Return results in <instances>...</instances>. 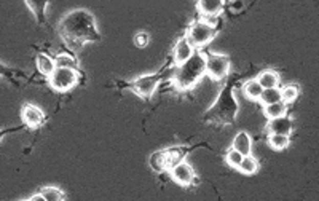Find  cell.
<instances>
[{"label":"cell","mask_w":319,"mask_h":201,"mask_svg":"<svg viewBox=\"0 0 319 201\" xmlns=\"http://www.w3.org/2000/svg\"><path fill=\"white\" fill-rule=\"evenodd\" d=\"M149 40H150V35L147 32H138L134 35V45L139 48H144L149 45Z\"/></svg>","instance_id":"28"},{"label":"cell","mask_w":319,"mask_h":201,"mask_svg":"<svg viewBox=\"0 0 319 201\" xmlns=\"http://www.w3.org/2000/svg\"><path fill=\"white\" fill-rule=\"evenodd\" d=\"M233 149L238 150L243 157L246 155H250V149H252V141H250V136L247 132L241 131L239 134H236L235 139H233Z\"/></svg>","instance_id":"13"},{"label":"cell","mask_w":319,"mask_h":201,"mask_svg":"<svg viewBox=\"0 0 319 201\" xmlns=\"http://www.w3.org/2000/svg\"><path fill=\"white\" fill-rule=\"evenodd\" d=\"M45 201H62L65 199V195L58 189V187H45V189L40 190Z\"/></svg>","instance_id":"21"},{"label":"cell","mask_w":319,"mask_h":201,"mask_svg":"<svg viewBox=\"0 0 319 201\" xmlns=\"http://www.w3.org/2000/svg\"><path fill=\"white\" fill-rule=\"evenodd\" d=\"M230 71V59L222 55H206V74L214 78L222 80L229 75Z\"/></svg>","instance_id":"7"},{"label":"cell","mask_w":319,"mask_h":201,"mask_svg":"<svg viewBox=\"0 0 319 201\" xmlns=\"http://www.w3.org/2000/svg\"><path fill=\"white\" fill-rule=\"evenodd\" d=\"M203 18H217L219 13L223 10V2L220 0H201L196 4Z\"/></svg>","instance_id":"9"},{"label":"cell","mask_w":319,"mask_h":201,"mask_svg":"<svg viewBox=\"0 0 319 201\" xmlns=\"http://www.w3.org/2000/svg\"><path fill=\"white\" fill-rule=\"evenodd\" d=\"M241 160H243V155L238 150H235L233 147L227 152V155H225V162H227V165H230L232 168H236V169H238L239 163H241Z\"/></svg>","instance_id":"27"},{"label":"cell","mask_w":319,"mask_h":201,"mask_svg":"<svg viewBox=\"0 0 319 201\" xmlns=\"http://www.w3.org/2000/svg\"><path fill=\"white\" fill-rule=\"evenodd\" d=\"M257 82L260 83V86L265 90V88H278V83H279V75L273 71H265L262 72L257 78Z\"/></svg>","instance_id":"16"},{"label":"cell","mask_w":319,"mask_h":201,"mask_svg":"<svg viewBox=\"0 0 319 201\" xmlns=\"http://www.w3.org/2000/svg\"><path fill=\"white\" fill-rule=\"evenodd\" d=\"M171 176H172V179H174L180 185H190L195 181L193 168L190 165H187L185 162H180L174 168H171Z\"/></svg>","instance_id":"8"},{"label":"cell","mask_w":319,"mask_h":201,"mask_svg":"<svg viewBox=\"0 0 319 201\" xmlns=\"http://www.w3.org/2000/svg\"><path fill=\"white\" fill-rule=\"evenodd\" d=\"M206 74V55L193 53L189 61L177 65L172 82L179 90H189L198 83V80Z\"/></svg>","instance_id":"2"},{"label":"cell","mask_w":319,"mask_h":201,"mask_svg":"<svg viewBox=\"0 0 319 201\" xmlns=\"http://www.w3.org/2000/svg\"><path fill=\"white\" fill-rule=\"evenodd\" d=\"M243 7V4H233V8L236 10V8H241Z\"/></svg>","instance_id":"30"},{"label":"cell","mask_w":319,"mask_h":201,"mask_svg":"<svg viewBox=\"0 0 319 201\" xmlns=\"http://www.w3.org/2000/svg\"><path fill=\"white\" fill-rule=\"evenodd\" d=\"M28 199H29V201H45V199H43V196H42V193L34 195V196H29Z\"/></svg>","instance_id":"29"},{"label":"cell","mask_w":319,"mask_h":201,"mask_svg":"<svg viewBox=\"0 0 319 201\" xmlns=\"http://www.w3.org/2000/svg\"><path fill=\"white\" fill-rule=\"evenodd\" d=\"M165 152H166V168L168 169L174 168L176 165L184 162V157H185V153H187L184 147H172V149H168Z\"/></svg>","instance_id":"15"},{"label":"cell","mask_w":319,"mask_h":201,"mask_svg":"<svg viewBox=\"0 0 319 201\" xmlns=\"http://www.w3.org/2000/svg\"><path fill=\"white\" fill-rule=\"evenodd\" d=\"M149 165L155 172H163L166 169V152L162 150V152L152 153L150 160H149Z\"/></svg>","instance_id":"18"},{"label":"cell","mask_w":319,"mask_h":201,"mask_svg":"<svg viewBox=\"0 0 319 201\" xmlns=\"http://www.w3.org/2000/svg\"><path fill=\"white\" fill-rule=\"evenodd\" d=\"M243 90H244V95L249 99H254V101H259L260 99L262 91H263V88L260 86V83L257 82V80H249V82H246L244 86H243Z\"/></svg>","instance_id":"19"},{"label":"cell","mask_w":319,"mask_h":201,"mask_svg":"<svg viewBox=\"0 0 319 201\" xmlns=\"http://www.w3.org/2000/svg\"><path fill=\"white\" fill-rule=\"evenodd\" d=\"M51 88H55L56 91H67L74 88L78 82V72L74 69H62V67H56L55 74L50 78Z\"/></svg>","instance_id":"6"},{"label":"cell","mask_w":319,"mask_h":201,"mask_svg":"<svg viewBox=\"0 0 319 201\" xmlns=\"http://www.w3.org/2000/svg\"><path fill=\"white\" fill-rule=\"evenodd\" d=\"M265 115H267L270 120L273 118H279V117H284L287 114V104L279 101V102H275V104H270V105H265Z\"/></svg>","instance_id":"17"},{"label":"cell","mask_w":319,"mask_h":201,"mask_svg":"<svg viewBox=\"0 0 319 201\" xmlns=\"http://www.w3.org/2000/svg\"><path fill=\"white\" fill-rule=\"evenodd\" d=\"M236 112H238V104H236V101L232 95V88L229 86L227 90L222 91V95L217 99V102L208 110L206 122L217 123V125L233 123Z\"/></svg>","instance_id":"3"},{"label":"cell","mask_w":319,"mask_h":201,"mask_svg":"<svg viewBox=\"0 0 319 201\" xmlns=\"http://www.w3.org/2000/svg\"><path fill=\"white\" fill-rule=\"evenodd\" d=\"M22 120H24L26 125L35 128V126H40V125L43 123L45 115H43L42 110L38 109V107H35V105H26L24 109H22Z\"/></svg>","instance_id":"10"},{"label":"cell","mask_w":319,"mask_h":201,"mask_svg":"<svg viewBox=\"0 0 319 201\" xmlns=\"http://www.w3.org/2000/svg\"><path fill=\"white\" fill-rule=\"evenodd\" d=\"M260 101H262L265 105H270V104H275V102L283 101V98H281V90H279V88H265V90L262 91Z\"/></svg>","instance_id":"20"},{"label":"cell","mask_w":319,"mask_h":201,"mask_svg":"<svg viewBox=\"0 0 319 201\" xmlns=\"http://www.w3.org/2000/svg\"><path fill=\"white\" fill-rule=\"evenodd\" d=\"M281 98H283V102H294L297 98H299V88L290 85V86H286L284 90H281Z\"/></svg>","instance_id":"26"},{"label":"cell","mask_w":319,"mask_h":201,"mask_svg":"<svg viewBox=\"0 0 319 201\" xmlns=\"http://www.w3.org/2000/svg\"><path fill=\"white\" fill-rule=\"evenodd\" d=\"M214 37H216V29L211 28V26L206 24L204 21L195 23L190 28L189 34H187V40L193 48H199V47L208 45Z\"/></svg>","instance_id":"5"},{"label":"cell","mask_w":319,"mask_h":201,"mask_svg":"<svg viewBox=\"0 0 319 201\" xmlns=\"http://www.w3.org/2000/svg\"><path fill=\"white\" fill-rule=\"evenodd\" d=\"M58 32L64 43L74 51H80L89 42H99L101 35L96 28V19L88 10H74L67 13L58 26Z\"/></svg>","instance_id":"1"},{"label":"cell","mask_w":319,"mask_h":201,"mask_svg":"<svg viewBox=\"0 0 319 201\" xmlns=\"http://www.w3.org/2000/svg\"><path fill=\"white\" fill-rule=\"evenodd\" d=\"M238 169L241 171L243 174H254L259 169V163L250 155H246V157H243V160H241V163H239Z\"/></svg>","instance_id":"22"},{"label":"cell","mask_w":319,"mask_h":201,"mask_svg":"<svg viewBox=\"0 0 319 201\" xmlns=\"http://www.w3.org/2000/svg\"><path fill=\"white\" fill-rule=\"evenodd\" d=\"M26 5H28L32 11H34V15L37 16L38 23H43L45 21V8L48 7V2H26Z\"/></svg>","instance_id":"24"},{"label":"cell","mask_w":319,"mask_h":201,"mask_svg":"<svg viewBox=\"0 0 319 201\" xmlns=\"http://www.w3.org/2000/svg\"><path fill=\"white\" fill-rule=\"evenodd\" d=\"M267 126H268L270 134H284V136H289L292 132V120L284 115V117L270 120Z\"/></svg>","instance_id":"11"},{"label":"cell","mask_w":319,"mask_h":201,"mask_svg":"<svg viewBox=\"0 0 319 201\" xmlns=\"http://www.w3.org/2000/svg\"><path fill=\"white\" fill-rule=\"evenodd\" d=\"M193 51H195V48L190 45L187 37L180 38L177 42V45H176V50H174V61H176V64L180 65L185 61H189L192 58V55H193Z\"/></svg>","instance_id":"12"},{"label":"cell","mask_w":319,"mask_h":201,"mask_svg":"<svg viewBox=\"0 0 319 201\" xmlns=\"http://www.w3.org/2000/svg\"><path fill=\"white\" fill-rule=\"evenodd\" d=\"M56 67H62V69H74L77 71V61L74 58H71L69 55H59L56 56Z\"/></svg>","instance_id":"25"},{"label":"cell","mask_w":319,"mask_h":201,"mask_svg":"<svg viewBox=\"0 0 319 201\" xmlns=\"http://www.w3.org/2000/svg\"><path fill=\"white\" fill-rule=\"evenodd\" d=\"M165 77L163 71H160L156 74H152V75H144V77H139L136 78L134 82H131V83H126V86L129 90H132L136 93V95H139L141 98H145V99H149L152 95H153V91L156 90V85L162 82Z\"/></svg>","instance_id":"4"},{"label":"cell","mask_w":319,"mask_h":201,"mask_svg":"<svg viewBox=\"0 0 319 201\" xmlns=\"http://www.w3.org/2000/svg\"><path fill=\"white\" fill-rule=\"evenodd\" d=\"M268 141L275 150H284L289 145V136H284V134H270Z\"/></svg>","instance_id":"23"},{"label":"cell","mask_w":319,"mask_h":201,"mask_svg":"<svg viewBox=\"0 0 319 201\" xmlns=\"http://www.w3.org/2000/svg\"><path fill=\"white\" fill-rule=\"evenodd\" d=\"M37 67H38L40 74H43L45 77L50 78L56 71V61L51 59L47 55H38L37 56Z\"/></svg>","instance_id":"14"}]
</instances>
